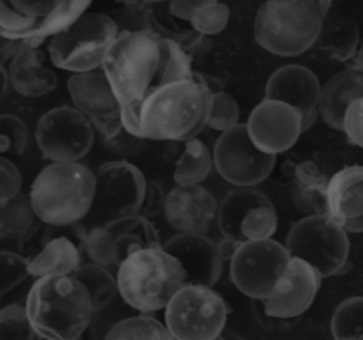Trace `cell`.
Returning a JSON list of instances; mask_svg holds the SVG:
<instances>
[{"mask_svg": "<svg viewBox=\"0 0 363 340\" xmlns=\"http://www.w3.org/2000/svg\"><path fill=\"white\" fill-rule=\"evenodd\" d=\"M330 332L336 340L363 339V296H352L337 305L332 314Z\"/></svg>", "mask_w": 363, "mask_h": 340, "instance_id": "obj_32", "label": "cell"}, {"mask_svg": "<svg viewBox=\"0 0 363 340\" xmlns=\"http://www.w3.org/2000/svg\"><path fill=\"white\" fill-rule=\"evenodd\" d=\"M23 184L21 173L9 159H0V204L20 194Z\"/></svg>", "mask_w": 363, "mask_h": 340, "instance_id": "obj_42", "label": "cell"}, {"mask_svg": "<svg viewBox=\"0 0 363 340\" xmlns=\"http://www.w3.org/2000/svg\"><path fill=\"white\" fill-rule=\"evenodd\" d=\"M91 6V1L82 0H64L57 1L52 10L40 20L37 28L26 38L33 48H38V45L47 38L54 37L65 30H68L82 14H85L86 8Z\"/></svg>", "mask_w": 363, "mask_h": 340, "instance_id": "obj_27", "label": "cell"}, {"mask_svg": "<svg viewBox=\"0 0 363 340\" xmlns=\"http://www.w3.org/2000/svg\"><path fill=\"white\" fill-rule=\"evenodd\" d=\"M216 197L200 184H177L167 193L166 221L180 232L204 234L218 214Z\"/></svg>", "mask_w": 363, "mask_h": 340, "instance_id": "obj_18", "label": "cell"}, {"mask_svg": "<svg viewBox=\"0 0 363 340\" xmlns=\"http://www.w3.org/2000/svg\"><path fill=\"white\" fill-rule=\"evenodd\" d=\"M240 118V108L235 99L227 92L214 94L211 98L210 115L207 120V126L220 130L221 133L237 126Z\"/></svg>", "mask_w": 363, "mask_h": 340, "instance_id": "obj_38", "label": "cell"}, {"mask_svg": "<svg viewBox=\"0 0 363 340\" xmlns=\"http://www.w3.org/2000/svg\"><path fill=\"white\" fill-rule=\"evenodd\" d=\"M213 94L199 81H176L153 88L140 106L145 139L187 142L207 126Z\"/></svg>", "mask_w": 363, "mask_h": 340, "instance_id": "obj_2", "label": "cell"}, {"mask_svg": "<svg viewBox=\"0 0 363 340\" xmlns=\"http://www.w3.org/2000/svg\"><path fill=\"white\" fill-rule=\"evenodd\" d=\"M116 280L119 296L128 306L150 313L164 309L186 285V271L163 245H155L130 254L118 268Z\"/></svg>", "mask_w": 363, "mask_h": 340, "instance_id": "obj_5", "label": "cell"}, {"mask_svg": "<svg viewBox=\"0 0 363 340\" xmlns=\"http://www.w3.org/2000/svg\"><path fill=\"white\" fill-rule=\"evenodd\" d=\"M206 0H173L167 4L169 13L176 18L191 21L194 13L204 4Z\"/></svg>", "mask_w": 363, "mask_h": 340, "instance_id": "obj_47", "label": "cell"}, {"mask_svg": "<svg viewBox=\"0 0 363 340\" xmlns=\"http://www.w3.org/2000/svg\"><path fill=\"white\" fill-rule=\"evenodd\" d=\"M296 164L295 162L292 160H285L282 164H281V173L286 177H295V171H296Z\"/></svg>", "mask_w": 363, "mask_h": 340, "instance_id": "obj_53", "label": "cell"}, {"mask_svg": "<svg viewBox=\"0 0 363 340\" xmlns=\"http://www.w3.org/2000/svg\"><path fill=\"white\" fill-rule=\"evenodd\" d=\"M35 140L47 159L78 162L92 147L94 126L77 108L57 106L40 118Z\"/></svg>", "mask_w": 363, "mask_h": 340, "instance_id": "obj_12", "label": "cell"}, {"mask_svg": "<svg viewBox=\"0 0 363 340\" xmlns=\"http://www.w3.org/2000/svg\"><path fill=\"white\" fill-rule=\"evenodd\" d=\"M160 38L145 28L119 31L102 62V71L122 106L123 129L140 139H145L140 106L157 86Z\"/></svg>", "mask_w": 363, "mask_h": 340, "instance_id": "obj_1", "label": "cell"}, {"mask_svg": "<svg viewBox=\"0 0 363 340\" xmlns=\"http://www.w3.org/2000/svg\"><path fill=\"white\" fill-rule=\"evenodd\" d=\"M26 309L40 339L54 340L78 339L95 313L88 289L72 275L38 278L30 288Z\"/></svg>", "mask_w": 363, "mask_h": 340, "instance_id": "obj_3", "label": "cell"}, {"mask_svg": "<svg viewBox=\"0 0 363 340\" xmlns=\"http://www.w3.org/2000/svg\"><path fill=\"white\" fill-rule=\"evenodd\" d=\"M227 320V305L211 286L184 285L164 307V322L177 340L217 339Z\"/></svg>", "mask_w": 363, "mask_h": 340, "instance_id": "obj_9", "label": "cell"}, {"mask_svg": "<svg viewBox=\"0 0 363 340\" xmlns=\"http://www.w3.org/2000/svg\"><path fill=\"white\" fill-rule=\"evenodd\" d=\"M342 130L350 143L363 149V98L356 99L347 108Z\"/></svg>", "mask_w": 363, "mask_h": 340, "instance_id": "obj_43", "label": "cell"}, {"mask_svg": "<svg viewBox=\"0 0 363 340\" xmlns=\"http://www.w3.org/2000/svg\"><path fill=\"white\" fill-rule=\"evenodd\" d=\"M196 75H197L199 81L203 82L213 95L223 92V82L217 76H213L208 74H200V72H196Z\"/></svg>", "mask_w": 363, "mask_h": 340, "instance_id": "obj_50", "label": "cell"}, {"mask_svg": "<svg viewBox=\"0 0 363 340\" xmlns=\"http://www.w3.org/2000/svg\"><path fill=\"white\" fill-rule=\"evenodd\" d=\"M0 72H1V98H4V95L7 92V84H9L10 78H9L7 69L3 65L0 67Z\"/></svg>", "mask_w": 363, "mask_h": 340, "instance_id": "obj_54", "label": "cell"}, {"mask_svg": "<svg viewBox=\"0 0 363 340\" xmlns=\"http://www.w3.org/2000/svg\"><path fill=\"white\" fill-rule=\"evenodd\" d=\"M294 178H295V184L302 187L329 184L328 177L320 171V169L312 160H305L298 163Z\"/></svg>", "mask_w": 363, "mask_h": 340, "instance_id": "obj_45", "label": "cell"}, {"mask_svg": "<svg viewBox=\"0 0 363 340\" xmlns=\"http://www.w3.org/2000/svg\"><path fill=\"white\" fill-rule=\"evenodd\" d=\"M166 197H167V194L164 193L163 186L156 180H149L147 187H146L145 201L138 214L143 215L146 218L157 215L160 211L164 210Z\"/></svg>", "mask_w": 363, "mask_h": 340, "instance_id": "obj_44", "label": "cell"}, {"mask_svg": "<svg viewBox=\"0 0 363 340\" xmlns=\"http://www.w3.org/2000/svg\"><path fill=\"white\" fill-rule=\"evenodd\" d=\"M359 27L353 20H339L322 30L318 38V47L328 51L330 58L340 62H349L357 52Z\"/></svg>", "mask_w": 363, "mask_h": 340, "instance_id": "obj_28", "label": "cell"}, {"mask_svg": "<svg viewBox=\"0 0 363 340\" xmlns=\"http://www.w3.org/2000/svg\"><path fill=\"white\" fill-rule=\"evenodd\" d=\"M57 1H33V0H21V1H10V4L21 11L26 16L34 17V18H44L55 6Z\"/></svg>", "mask_w": 363, "mask_h": 340, "instance_id": "obj_46", "label": "cell"}, {"mask_svg": "<svg viewBox=\"0 0 363 340\" xmlns=\"http://www.w3.org/2000/svg\"><path fill=\"white\" fill-rule=\"evenodd\" d=\"M359 98H363V72L347 68L335 74L322 86L318 106L320 119L330 129L342 130L347 108Z\"/></svg>", "mask_w": 363, "mask_h": 340, "instance_id": "obj_20", "label": "cell"}, {"mask_svg": "<svg viewBox=\"0 0 363 340\" xmlns=\"http://www.w3.org/2000/svg\"><path fill=\"white\" fill-rule=\"evenodd\" d=\"M95 177L96 188L91 210L96 215L111 221L140 211L147 181L139 167L125 160L106 162L96 169Z\"/></svg>", "mask_w": 363, "mask_h": 340, "instance_id": "obj_13", "label": "cell"}, {"mask_svg": "<svg viewBox=\"0 0 363 340\" xmlns=\"http://www.w3.org/2000/svg\"><path fill=\"white\" fill-rule=\"evenodd\" d=\"M118 34V27L109 16L88 11L68 30L51 38L48 54L52 64L64 71H95L102 67L105 54Z\"/></svg>", "mask_w": 363, "mask_h": 340, "instance_id": "obj_7", "label": "cell"}, {"mask_svg": "<svg viewBox=\"0 0 363 340\" xmlns=\"http://www.w3.org/2000/svg\"><path fill=\"white\" fill-rule=\"evenodd\" d=\"M323 276L308 261L291 256L269 296L264 300L265 314L277 319H291L309 309L320 288Z\"/></svg>", "mask_w": 363, "mask_h": 340, "instance_id": "obj_16", "label": "cell"}, {"mask_svg": "<svg viewBox=\"0 0 363 340\" xmlns=\"http://www.w3.org/2000/svg\"><path fill=\"white\" fill-rule=\"evenodd\" d=\"M247 130L254 144L268 154H278L292 147L303 132L302 116L289 103L264 99L247 119Z\"/></svg>", "mask_w": 363, "mask_h": 340, "instance_id": "obj_15", "label": "cell"}, {"mask_svg": "<svg viewBox=\"0 0 363 340\" xmlns=\"http://www.w3.org/2000/svg\"><path fill=\"white\" fill-rule=\"evenodd\" d=\"M184 143L186 146L177 160L173 180L176 184H199L208 176L214 160L203 140L194 137Z\"/></svg>", "mask_w": 363, "mask_h": 340, "instance_id": "obj_30", "label": "cell"}, {"mask_svg": "<svg viewBox=\"0 0 363 340\" xmlns=\"http://www.w3.org/2000/svg\"><path fill=\"white\" fill-rule=\"evenodd\" d=\"M289 261V251L275 239L244 241L231 258L230 275L245 296L265 300Z\"/></svg>", "mask_w": 363, "mask_h": 340, "instance_id": "obj_10", "label": "cell"}, {"mask_svg": "<svg viewBox=\"0 0 363 340\" xmlns=\"http://www.w3.org/2000/svg\"><path fill=\"white\" fill-rule=\"evenodd\" d=\"M230 8L220 1L206 0L204 4L194 13L190 24L203 35H213L220 33L228 23Z\"/></svg>", "mask_w": 363, "mask_h": 340, "instance_id": "obj_37", "label": "cell"}, {"mask_svg": "<svg viewBox=\"0 0 363 340\" xmlns=\"http://www.w3.org/2000/svg\"><path fill=\"white\" fill-rule=\"evenodd\" d=\"M106 340L116 339H159V340H172L173 336L169 332L167 326L160 323L157 319L139 314L121 319L113 323L108 333L105 334Z\"/></svg>", "mask_w": 363, "mask_h": 340, "instance_id": "obj_31", "label": "cell"}, {"mask_svg": "<svg viewBox=\"0 0 363 340\" xmlns=\"http://www.w3.org/2000/svg\"><path fill=\"white\" fill-rule=\"evenodd\" d=\"M271 200L261 191L251 187H241L230 191L220 204L217 214L218 228L225 238L247 241L241 234V222L250 210L259 205H271Z\"/></svg>", "mask_w": 363, "mask_h": 340, "instance_id": "obj_26", "label": "cell"}, {"mask_svg": "<svg viewBox=\"0 0 363 340\" xmlns=\"http://www.w3.org/2000/svg\"><path fill=\"white\" fill-rule=\"evenodd\" d=\"M347 68L357 71V72H363V42L359 47L356 55L347 62Z\"/></svg>", "mask_w": 363, "mask_h": 340, "instance_id": "obj_52", "label": "cell"}, {"mask_svg": "<svg viewBox=\"0 0 363 340\" xmlns=\"http://www.w3.org/2000/svg\"><path fill=\"white\" fill-rule=\"evenodd\" d=\"M30 47L27 40H11L1 37V45H0V62L1 65L10 58L16 57L20 51Z\"/></svg>", "mask_w": 363, "mask_h": 340, "instance_id": "obj_48", "label": "cell"}, {"mask_svg": "<svg viewBox=\"0 0 363 340\" xmlns=\"http://www.w3.org/2000/svg\"><path fill=\"white\" fill-rule=\"evenodd\" d=\"M0 339L33 340L40 339L34 330L26 306L11 303L0 310Z\"/></svg>", "mask_w": 363, "mask_h": 340, "instance_id": "obj_33", "label": "cell"}, {"mask_svg": "<svg viewBox=\"0 0 363 340\" xmlns=\"http://www.w3.org/2000/svg\"><path fill=\"white\" fill-rule=\"evenodd\" d=\"M95 173L79 162H54L45 166L30 187V200L44 224L68 225L82 220L92 208Z\"/></svg>", "mask_w": 363, "mask_h": 340, "instance_id": "obj_4", "label": "cell"}, {"mask_svg": "<svg viewBox=\"0 0 363 340\" xmlns=\"http://www.w3.org/2000/svg\"><path fill=\"white\" fill-rule=\"evenodd\" d=\"M213 160L224 180L238 187H252L271 174L277 154L259 150L248 135L247 123H238L218 136Z\"/></svg>", "mask_w": 363, "mask_h": 340, "instance_id": "obj_11", "label": "cell"}, {"mask_svg": "<svg viewBox=\"0 0 363 340\" xmlns=\"http://www.w3.org/2000/svg\"><path fill=\"white\" fill-rule=\"evenodd\" d=\"M278 227V217L274 205H259L248 211L241 222V234L247 241L271 238Z\"/></svg>", "mask_w": 363, "mask_h": 340, "instance_id": "obj_35", "label": "cell"}, {"mask_svg": "<svg viewBox=\"0 0 363 340\" xmlns=\"http://www.w3.org/2000/svg\"><path fill=\"white\" fill-rule=\"evenodd\" d=\"M294 205L306 215H329L328 186H296L292 193Z\"/></svg>", "mask_w": 363, "mask_h": 340, "instance_id": "obj_41", "label": "cell"}, {"mask_svg": "<svg viewBox=\"0 0 363 340\" xmlns=\"http://www.w3.org/2000/svg\"><path fill=\"white\" fill-rule=\"evenodd\" d=\"M28 130L26 123L16 115L3 113L0 116V152L21 154L27 146Z\"/></svg>", "mask_w": 363, "mask_h": 340, "instance_id": "obj_40", "label": "cell"}, {"mask_svg": "<svg viewBox=\"0 0 363 340\" xmlns=\"http://www.w3.org/2000/svg\"><path fill=\"white\" fill-rule=\"evenodd\" d=\"M30 258H26L14 251L1 249L0 252V268H1V289L0 296H6L10 290L18 286L28 275Z\"/></svg>", "mask_w": 363, "mask_h": 340, "instance_id": "obj_39", "label": "cell"}, {"mask_svg": "<svg viewBox=\"0 0 363 340\" xmlns=\"http://www.w3.org/2000/svg\"><path fill=\"white\" fill-rule=\"evenodd\" d=\"M43 224L27 194L20 193L0 204V237L4 244L11 242L18 248L24 246L43 230Z\"/></svg>", "mask_w": 363, "mask_h": 340, "instance_id": "obj_23", "label": "cell"}, {"mask_svg": "<svg viewBox=\"0 0 363 340\" xmlns=\"http://www.w3.org/2000/svg\"><path fill=\"white\" fill-rule=\"evenodd\" d=\"M328 204L329 217L340 225L363 215V166H346L329 178Z\"/></svg>", "mask_w": 363, "mask_h": 340, "instance_id": "obj_22", "label": "cell"}, {"mask_svg": "<svg viewBox=\"0 0 363 340\" xmlns=\"http://www.w3.org/2000/svg\"><path fill=\"white\" fill-rule=\"evenodd\" d=\"M163 248L176 256L186 271V285L213 286L223 272V258L217 245L204 234L180 232Z\"/></svg>", "mask_w": 363, "mask_h": 340, "instance_id": "obj_19", "label": "cell"}, {"mask_svg": "<svg viewBox=\"0 0 363 340\" xmlns=\"http://www.w3.org/2000/svg\"><path fill=\"white\" fill-rule=\"evenodd\" d=\"M342 227L347 231V232H353V234H360L363 232V215L347 220L342 224Z\"/></svg>", "mask_w": 363, "mask_h": 340, "instance_id": "obj_51", "label": "cell"}, {"mask_svg": "<svg viewBox=\"0 0 363 340\" xmlns=\"http://www.w3.org/2000/svg\"><path fill=\"white\" fill-rule=\"evenodd\" d=\"M322 86L318 76L309 68L289 64L274 71L265 85V98L281 101L296 108L302 116L303 132L308 130L316 116Z\"/></svg>", "mask_w": 363, "mask_h": 340, "instance_id": "obj_17", "label": "cell"}, {"mask_svg": "<svg viewBox=\"0 0 363 340\" xmlns=\"http://www.w3.org/2000/svg\"><path fill=\"white\" fill-rule=\"evenodd\" d=\"M75 108L82 112L104 140L115 139L122 130V106L104 71L74 74L67 81Z\"/></svg>", "mask_w": 363, "mask_h": 340, "instance_id": "obj_14", "label": "cell"}, {"mask_svg": "<svg viewBox=\"0 0 363 340\" xmlns=\"http://www.w3.org/2000/svg\"><path fill=\"white\" fill-rule=\"evenodd\" d=\"M71 275L81 283H84L88 289L92 298L95 312L106 307L113 300V298L119 295L118 280L113 278L106 266L94 262L84 265L81 264Z\"/></svg>", "mask_w": 363, "mask_h": 340, "instance_id": "obj_29", "label": "cell"}, {"mask_svg": "<svg viewBox=\"0 0 363 340\" xmlns=\"http://www.w3.org/2000/svg\"><path fill=\"white\" fill-rule=\"evenodd\" d=\"M40 18L23 14L10 3H0V35L11 40H26L37 28Z\"/></svg>", "mask_w": 363, "mask_h": 340, "instance_id": "obj_36", "label": "cell"}, {"mask_svg": "<svg viewBox=\"0 0 363 340\" xmlns=\"http://www.w3.org/2000/svg\"><path fill=\"white\" fill-rule=\"evenodd\" d=\"M285 246L291 256L308 261L323 278L347 273L352 266L347 231L329 215H306L296 221Z\"/></svg>", "mask_w": 363, "mask_h": 340, "instance_id": "obj_8", "label": "cell"}, {"mask_svg": "<svg viewBox=\"0 0 363 340\" xmlns=\"http://www.w3.org/2000/svg\"><path fill=\"white\" fill-rule=\"evenodd\" d=\"M84 251L91 262L102 266H118V254L115 246V237L112 231L102 225H95L86 234Z\"/></svg>", "mask_w": 363, "mask_h": 340, "instance_id": "obj_34", "label": "cell"}, {"mask_svg": "<svg viewBox=\"0 0 363 340\" xmlns=\"http://www.w3.org/2000/svg\"><path fill=\"white\" fill-rule=\"evenodd\" d=\"M81 265V248L68 237L58 235L43 244V248L30 258L31 276L71 275Z\"/></svg>", "mask_w": 363, "mask_h": 340, "instance_id": "obj_24", "label": "cell"}, {"mask_svg": "<svg viewBox=\"0 0 363 340\" xmlns=\"http://www.w3.org/2000/svg\"><path fill=\"white\" fill-rule=\"evenodd\" d=\"M242 242L241 241H237V239H233V238H223L218 244H217V249H218V254L223 259H230L234 256V254L237 252L238 246L241 245Z\"/></svg>", "mask_w": 363, "mask_h": 340, "instance_id": "obj_49", "label": "cell"}, {"mask_svg": "<svg viewBox=\"0 0 363 340\" xmlns=\"http://www.w3.org/2000/svg\"><path fill=\"white\" fill-rule=\"evenodd\" d=\"M329 7L330 1H267L257 11L254 37L275 55L296 57L318 41Z\"/></svg>", "mask_w": 363, "mask_h": 340, "instance_id": "obj_6", "label": "cell"}, {"mask_svg": "<svg viewBox=\"0 0 363 340\" xmlns=\"http://www.w3.org/2000/svg\"><path fill=\"white\" fill-rule=\"evenodd\" d=\"M45 54L40 48L27 47L10 61L7 69L10 84L23 96L35 98L52 92L58 85L57 74L44 67Z\"/></svg>", "mask_w": 363, "mask_h": 340, "instance_id": "obj_21", "label": "cell"}, {"mask_svg": "<svg viewBox=\"0 0 363 340\" xmlns=\"http://www.w3.org/2000/svg\"><path fill=\"white\" fill-rule=\"evenodd\" d=\"M108 227L115 237V246L118 254V268L121 264L138 249L145 246L160 245L159 232L152 225V222L139 214L121 217L111 220L104 224Z\"/></svg>", "mask_w": 363, "mask_h": 340, "instance_id": "obj_25", "label": "cell"}]
</instances>
